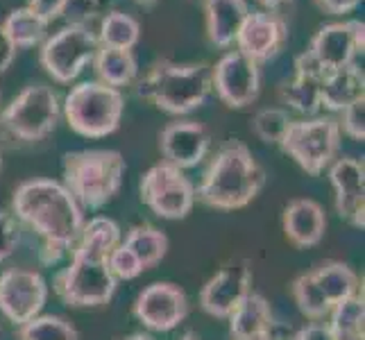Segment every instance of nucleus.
<instances>
[{
	"mask_svg": "<svg viewBox=\"0 0 365 340\" xmlns=\"http://www.w3.org/2000/svg\"><path fill=\"white\" fill-rule=\"evenodd\" d=\"M111 0H68L64 14H73V23H80V19L86 16H98Z\"/></svg>",
	"mask_w": 365,
	"mask_h": 340,
	"instance_id": "c9c22d12",
	"label": "nucleus"
},
{
	"mask_svg": "<svg viewBox=\"0 0 365 340\" xmlns=\"http://www.w3.org/2000/svg\"><path fill=\"white\" fill-rule=\"evenodd\" d=\"M311 279L318 286L324 302L334 309L338 302L361 293V279L343 261H324L316 270H311Z\"/></svg>",
	"mask_w": 365,
	"mask_h": 340,
	"instance_id": "5701e85b",
	"label": "nucleus"
},
{
	"mask_svg": "<svg viewBox=\"0 0 365 340\" xmlns=\"http://www.w3.org/2000/svg\"><path fill=\"white\" fill-rule=\"evenodd\" d=\"M329 182L336 193V211L356 230L365 227V166L363 159L341 157L329 166Z\"/></svg>",
	"mask_w": 365,
	"mask_h": 340,
	"instance_id": "f3484780",
	"label": "nucleus"
},
{
	"mask_svg": "<svg viewBox=\"0 0 365 340\" xmlns=\"http://www.w3.org/2000/svg\"><path fill=\"white\" fill-rule=\"evenodd\" d=\"M132 311L150 331H173L188 316V297L178 284L155 282L136 295Z\"/></svg>",
	"mask_w": 365,
	"mask_h": 340,
	"instance_id": "f8f14e48",
	"label": "nucleus"
},
{
	"mask_svg": "<svg viewBox=\"0 0 365 340\" xmlns=\"http://www.w3.org/2000/svg\"><path fill=\"white\" fill-rule=\"evenodd\" d=\"M361 0H316V5L327 11V14H347V11L356 9Z\"/></svg>",
	"mask_w": 365,
	"mask_h": 340,
	"instance_id": "ea45409f",
	"label": "nucleus"
},
{
	"mask_svg": "<svg viewBox=\"0 0 365 340\" xmlns=\"http://www.w3.org/2000/svg\"><path fill=\"white\" fill-rule=\"evenodd\" d=\"M211 82L216 86L220 100L232 109L252 105L259 98L261 73L259 64L238 50L222 55L216 68H211Z\"/></svg>",
	"mask_w": 365,
	"mask_h": 340,
	"instance_id": "2eb2a0df",
	"label": "nucleus"
},
{
	"mask_svg": "<svg viewBox=\"0 0 365 340\" xmlns=\"http://www.w3.org/2000/svg\"><path fill=\"white\" fill-rule=\"evenodd\" d=\"M252 263L247 259H236L218 270L200 291V306L211 318L227 320L238 304L252 293Z\"/></svg>",
	"mask_w": 365,
	"mask_h": 340,
	"instance_id": "ddd939ff",
	"label": "nucleus"
},
{
	"mask_svg": "<svg viewBox=\"0 0 365 340\" xmlns=\"http://www.w3.org/2000/svg\"><path fill=\"white\" fill-rule=\"evenodd\" d=\"M205 14L211 43L227 48L236 41V34L245 23L250 7L245 0H205Z\"/></svg>",
	"mask_w": 365,
	"mask_h": 340,
	"instance_id": "412c9836",
	"label": "nucleus"
},
{
	"mask_svg": "<svg viewBox=\"0 0 365 340\" xmlns=\"http://www.w3.org/2000/svg\"><path fill=\"white\" fill-rule=\"evenodd\" d=\"M123 340H155L150 334H132V336H128V338H123Z\"/></svg>",
	"mask_w": 365,
	"mask_h": 340,
	"instance_id": "37998d69",
	"label": "nucleus"
},
{
	"mask_svg": "<svg viewBox=\"0 0 365 340\" xmlns=\"http://www.w3.org/2000/svg\"><path fill=\"white\" fill-rule=\"evenodd\" d=\"M180 340H200V336H197V334H191V331H188V334H184Z\"/></svg>",
	"mask_w": 365,
	"mask_h": 340,
	"instance_id": "c03bdc74",
	"label": "nucleus"
},
{
	"mask_svg": "<svg viewBox=\"0 0 365 340\" xmlns=\"http://www.w3.org/2000/svg\"><path fill=\"white\" fill-rule=\"evenodd\" d=\"M123 245L134 252V257L143 266V270L155 268L168 252V236L153 225H136L125 236Z\"/></svg>",
	"mask_w": 365,
	"mask_h": 340,
	"instance_id": "a878e982",
	"label": "nucleus"
},
{
	"mask_svg": "<svg viewBox=\"0 0 365 340\" xmlns=\"http://www.w3.org/2000/svg\"><path fill=\"white\" fill-rule=\"evenodd\" d=\"M141 202L163 220H182L193 211L195 186L184 170L161 161L141 177Z\"/></svg>",
	"mask_w": 365,
	"mask_h": 340,
	"instance_id": "9d476101",
	"label": "nucleus"
},
{
	"mask_svg": "<svg viewBox=\"0 0 365 340\" xmlns=\"http://www.w3.org/2000/svg\"><path fill=\"white\" fill-rule=\"evenodd\" d=\"M211 89V68L207 64L159 61L138 82L136 93L161 111L173 113V116H184V113L202 107Z\"/></svg>",
	"mask_w": 365,
	"mask_h": 340,
	"instance_id": "20e7f679",
	"label": "nucleus"
},
{
	"mask_svg": "<svg viewBox=\"0 0 365 340\" xmlns=\"http://www.w3.org/2000/svg\"><path fill=\"white\" fill-rule=\"evenodd\" d=\"M14 57H16V46L11 43L5 28L0 25V73H5L11 66Z\"/></svg>",
	"mask_w": 365,
	"mask_h": 340,
	"instance_id": "58836bf2",
	"label": "nucleus"
},
{
	"mask_svg": "<svg viewBox=\"0 0 365 340\" xmlns=\"http://www.w3.org/2000/svg\"><path fill=\"white\" fill-rule=\"evenodd\" d=\"M125 111L120 89L103 82H82L73 86L64 100V116L73 132L86 138H103L118 130Z\"/></svg>",
	"mask_w": 365,
	"mask_h": 340,
	"instance_id": "423d86ee",
	"label": "nucleus"
},
{
	"mask_svg": "<svg viewBox=\"0 0 365 340\" xmlns=\"http://www.w3.org/2000/svg\"><path fill=\"white\" fill-rule=\"evenodd\" d=\"M48 302V282L41 272L28 268H9L0 274V313L21 326L41 316Z\"/></svg>",
	"mask_w": 365,
	"mask_h": 340,
	"instance_id": "9b49d317",
	"label": "nucleus"
},
{
	"mask_svg": "<svg viewBox=\"0 0 365 340\" xmlns=\"http://www.w3.org/2000/svg\"><path fill=\"white\" fill-rule=\"evenodd\" d=\"M329 329L336 340H365V304L363 293L351 295L329 311Z\"/></svg>",
	"mask_w": 365,
	"mask_h": 340,
	"instance_id": "bb28decb",
	"label": "nucleus"
},
{
	"mask_svg": "<svg viewBox=\"0 0 365 340\" xmlns=\"http://www.w3.org/2000/svg\"><path fill=\"white\" fill-rule=\"evenodd\" d=\"M141 36V25L138 21L125 11H109L100 23L98 43L107 48H125L132 50Z\"/></svg>",
	"mask_w": 365,
	"mask_h": 340,
	"instance_id": "c85d7f7f",
	"label": "nucleus"
},
{
	"mask_svg": "<svg viewBox=\"0 0 365 340\" xmlns=\"http://www.w3.org/2000/svg\"><path fill=\"white\" fill-rule=\"evenodd\" d=\"M238 340H274V336H272V331H268V334H259V336H250V338H238Z\"/></svg>",
	"mask_w": 365,
	"mask_h": 340,
	"instance_id": "79ce46f5",
	"label": "nucleus"
},
{
	"mask_svg": "<svg viewBox=\"0 0 365 340\" xmlns=\"http://www.w3.org/2000/svg\"><path fill=\"white\" fill-rule=\"evenodd\" d=\"M365 98V78L356 64L324 73L320 89V107L331 111H343L351 103Z\"/></svg>",
	"mask_w": 365,
	"mask_h": 340,
	"instance_id": "4be33fe9",
	"label": "nucleus"
},
{
	"mask_svg": "<svg viewBox=\"0 0 365 340\" xmlns=\"http://www.w3.org/2000/svg\"><path fill=\"white\" fill-rule=\"evenodd\" d=\"M266 186V170L243 141H225L202 175L195 200L211 209L234 211L247 207Z\"/></svg>",
	"mask_w": 365,
	"mask_h": 340,
	"instance_id": "7ed1b4c3",
	"label": "nucleus"
},
{
	"mask_svg": "<svg viewBox=\"0 0 365 340\" xmlns=\"http://www.w3.org/2000/svg\"><path fill=\"white\" fill-rule=\"evenodd\" d=\"M288 41V23L277 11H250L236 34L238 53L252 61H270L282 53Z\"/></svg>",
	"mask_w": 365,
	"mask_h": 340,
	"instance_id": "dca6fc26",
	"label": "nucleus"
},
{
	"mask_svg": "<svg viewBox=\"0 0 365 340\" xmlns=\"http://www.w3.org/2000/svg\"><path fill=\"white\" fill-rule=\"evenodd\" d=\"M227 320H230L232 340L268 334L274 326V316H272L270 302L261 293H255V291H252L241 304H238V309Z\"/></svg>",
	"mask_w": 365,
	"mask_h": 340,
	"instance_id": "b1692460",
	"label": "nucleus"
},
{
	"mask_svg": "<svg viewBox=\"0 0 365 340\" xmlns=\"http://www.w3.org/2000/svg\"><path fill=\"white\" fill-rule=\"evenodd\" d=\"M211 148V134L197 120H175L168 123L159 134L161 157L170 166L186 170L195 168Z\"/></svg>",
	"mask_w": 365,
	"mask_h": 340,
	"instance_id": "a211bd4d",
	"label": "nucleus"
},
{
	"mask_svg": "<svg viewBox=\"0 0 365 340\" xmlns=\"http://www.w3.org/2000/svg\"><path fill=\"white\" fill-rule=\"evenodd\" d=\"M120 243V227L107 216L84 222L73 245L71 263L59 270L53 288L57 297L75 309L103 306L116 293V277L109 270V254Z\"/></svg>",
	"mask_w": 365,
	"mask_h": 340,
	"instance_id": "f257e3e1",
	"label": "nucleus"
},
{
	"mask_svg": "<svg viewBox=\"0 0 365 340\" xmlns=\"http://www.w3.org/2000/svg\"><path fill=\"white\" fill-rule=\"evenodd\" d=\"M365 43V25L363 21H343L322 25L311 39L309 55L322 68V73H331L345 68L354 61V55L361 53Z\"/></svg>",
	"mask_w": 365,
	"mask_h": 340,
	"instance_id": "4468645a",
	"label": "nucleus"
},
{
	"mask_svg": "<svg viewBox=\"0 0 365 340\" xmlns=\"http://www.w3.org/2000/svg\"><path fill=\"white\" fill-rule=\"evenodd\" d=\"M66 3L68 0H28V7L36 11L39 16H43L46 21H53L64 14Z\"/></svg>",
	"mask_w": 365,
	"mask_h": 340,
	"instance_id": "e433bc0d",
	"label": "nucleus"
},
{
	"mask_svg": "<svg viewBox=\"0 0 365 340\" xmlns=\"http://www.w3.org/2000/svg\"><path fill=\"white\" fill-rule=\"evenodd\" d=\"M98 48V34L89 25L71 23L43 41L41 66L59 84H68L78 78L89 61H93Z\"/></svg>",
	"mask_w": 365,
	"mask_h": 340,
	"instance_id": "1a4fd4ad",
	"label": "nucleus"
},
{
	"mask_svg": "<svg viewBox=\"0 0 365 340\" xmlns=\"http://www.w3.org/2000/svg\"><path fill=\"white\" fill-rule=\"evenodd\" d=\"M293 340H336L329 324L324 322H311L293 336Z\"/></svg>",
	"mask_w": 365,
	"mask_h": 340,
	"instance_id": "4c0bfd02",
	"label": "nucleus"
},
{
	"mask_svg": "<svg viewBox=\"0 0 365 340\" xmlns=\"http://www.w3.org/2000/svg\"><path fill=\"white\" fill-rule=\"evenodd\" d=\"M259 5H263L268 11H274L277 7H282V5H286V3H291V0H257Z\"/></svg>",
	"mask_w": 365,
	"mask_h": 340,
	"instance_id": "a19ab883",
	"label": "nucleus"
},
{
	"mask_svg": "<svg viewBox=\"0 0 365 340\" xmlns=\"http://www.w3.org/2000/svg\"><path fill=\"white\" fill-rule=\"evenodd\" d=\"M93 66H96L100 82L107 86H114V89L132 84L138 73L134 53L132 50H125V48L100 46L93 55Z\"/></svg>",
	"mask_w": 365,
	"mask_h": 340,
	"instance_id": "393cba45",
	"label": "nucleus"
},
{
	"mask_svg": "<svg viewBox=\"0 0 365 340\" xmlns=\"http://www.w3.org/2000/svg\"><path fill=\"white\" fill-rule=\"evenodd\" d=\"M279 148L293 157L297 166L318 177L329 168L341 150V125L331 116H316L293 120L288 125Z\"/></svg>",
	"mask_w": 365,
	"mask_h": 340,
	"instance_id": "0eeeda50",
	"label": "nucleus"
},
{
	"mask_svg": "<svg viewBox=\"0 0 365 340\" xmlns=\"http://www.w3.org/2000/svg\"><path fill=\"white\" fill-rule=\"evenodd\" d=\"M293 123L291 113L282 107H268V109H261L255 118H252V130L255 134L261 138L263 143H277L284 138L288 125Z\"/></svg>",
	"mask_w": 365,
	"mask_h": 340,
	"instance_id": "2f4dec72",
	"label": "nucleus"
},
{
	"mask_svg": "<svg viewBox=\"0 0 365 340\" xmlns=\"http://www.w3.org/2000/svg\"><path fill=\"white\" fill-rule=\"evenodd\" d=\"M143 3H150V0H143Z\"/></svg>",
	"mask_w": 365,
	"mask_h": 340,
	"instance_id": "49530a36",
	"label": "nucleus"
},
{
	"mask_svg": "<svg viewBox=\"0 0 365 340\" xmlns=\"http://www.w3.org/2000/svg\"><path fill=\"white\" fill-rule=\"evenodd\" d=\"M109 270L116 277V282H132L138 274H143V266L138 263V259L134 257V252L128 249L123 243H118L109 254Z\"/></svg>",
	"mask_w": 365,
	"mask_h": 340,
	"instance_id": "473e14b6",
	"label": "nucleus"
},
{
	"mask_svg": "<svg viewBox=\"0 0 365 340\" xmlns=\"http://www.w3.org/2000/svg\"><path fill=\"white\" fill-rule=\"evenodd\" d=\"M14 218L39 234L43 241L39 259L53 266L82 234L84 213L64 184L55 180H28L16 186L11 197Z\"/></svg>",
	"mask_w": 365,
	"mask_h": 340,
	"instance_id": "f03ea898",
	"label": "nucleus"
},
{
	"mask_svg": "<svg viewBox=\"0 0 365 340\" xmlns=\"http://www.w3.org/2000/svg\"><path fill=\"white\" fill-rule=\"evenodd\" d=\"M343 132L354 138V141H363L365 138V98L351 103L349 107L343 109Z\"/></svg>",
	"mask_w": 365,
	"mask_h": 340,
	"instance_id": "f704fd0d",
	"label": "nucleus"
},
{
	"mask_svg": "<svg viewBox=\"0 0 365 340\" xmlns=\"http://www.w3.org/2000/svg\"><path fill=\"white\" fill-rule=\"evenodd\" d=\"M61 116L57 93L46 84H32L11 100L3 113V128L21 141L36 143L53 134Z\"/></svg>",
	"mask_w": 365,
	"mask_h": 340,
	"instance_id": "6e6552de",
	"label": "nucleus"
},
{
	"mask_svg": "<svg viewBox=\"0 0 365 340\" xmlns=\"http://www.w3.org/2000/svg\"><path fill=\"white\" fill-rule=\"evenodd\" d=\"M48 23L50 21L39 16L30 7H19L14 11H9L7 21L3 23V28L16 48H32V46L41 43L46 39Z\"/></svg>",
	"mask_w": 365,
	"mask_h": 340,
	"instance_id": "cd10ccee",
	"label": "nucleus"
},
{
	"mask_svg": "<svg viewBox=\"0 0 365 340\" xmlns=\"http://www.w3.org/2000/svg\"><path fill=\"white\" fill-rule=\"evenodd\" d=\"M21 245V225L14 213L0 209V261L9 259Z\"/></svg>",
	"mask_w": 365,
	"mask_h": 340,
	"instance_id": "72a5a7b5",
	"label": "nucleus"
},
{
	"mask_svg": "<svg viewBox=\"0 0 365 340\" xmlns=\"http://www.w3.org/2000/svg\"><path fill=\"white\" fill-rule=\"evenodd\" d=\"M0 172H3V150H0Z\"/></svg>",
	"mask_w": 365,
	"mask_h": 340,
	"instance_id": "a18cd8bd",
	"label": "nucleus"
},
{
	"mask_svg": "<svg viewBox=\"0 0 365 340\" xmlns=\"http://www.w3.org/2000/svg\"><path fill=\"white\" fill-rule=\"evenodd\" d=\"M19 340H80V336L66 318L36 316L19 326Z\"/></svg>",
	"mask_w": 365,
	"mask_h": 340,
	"instance_id": "c756f323",
	"label": "nucleus"
},
{
	"mask_svg": "<svg viewBox=\"0 0 365 340\" xmlns=\"http://www.w3.org/2000/svg\"><path fill=\"white\" fill-rule=\"evenodd\" d=\"M64 186L82 209H100L123 186L125 159L118 150H75L61 157Z\"/></svg>",
	"mask_w": 365,
	"mask_h": 340,
	"instance_id": "39448f33",
	"label": "nucleus"
},
{
	"mask_svg": "<svg viewBox=\"0 0 365 340\" xmlns=\"http://www.w3.org/2000/svg\"><path fill=\"white\" fill-rule=\"evenodd\" d=\"M322 68L313 61V57L302 53L295 59V78L291 82H284L279 89V98L284 105H288L293 111L313 116L320 109V89H322Z\"/></svg>",
	"mask_w": 365,
	"mask_h": 340,
	"instance_id": "aec40b11",
	"label": "nucleus"
},
{
	"mask_svg": "<svg viewBox=\"0 0 365 340\" xmlns=\"http://www.w3.org/2000/svg\"><path fill=\"white\" fill-rule=\"evenodd\" d=\"M291 293H293V299H295V304L299 309V313L304 318L313 320V322H318L322 318L329 316V304L324 302V297L320 295L318 291V286L313 284L311 279V274L304 272V274H299L295 277V282L291 286Z\"/></svg>",
	"mask_w": 365,
	"mask_h": 340,
	"instance_id": "7c9ffc66",
	"label": "nucleus"
},
{
	"mask_svg": "<svg viewBox=\"0 0 365 340\" xmlns=\"http://www.w3.org/2000/svg\"><path fill=\"white\" fill-rule=\"evenodd\" d=\"M284 234L288 243H293L299 249L318 245L327 232V213L324 209L311 197L291 200L284 209Z\"/></svg>",
	"mask_w": 365,
	"mask_h": 340,
	"instance_id": "6ab92c4d",
	"label": "nucleus"
}]
</instances>
